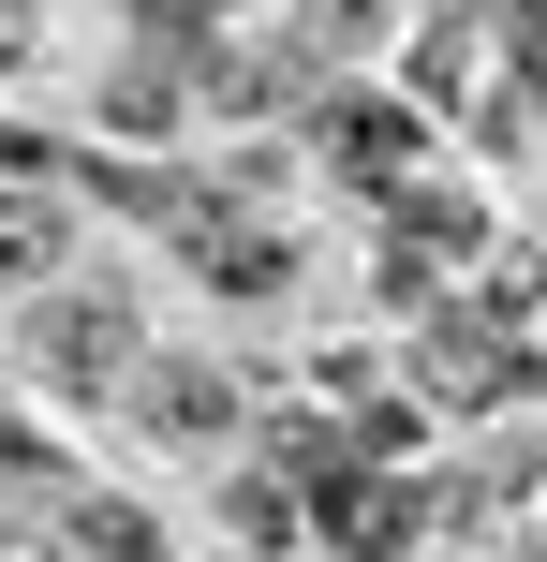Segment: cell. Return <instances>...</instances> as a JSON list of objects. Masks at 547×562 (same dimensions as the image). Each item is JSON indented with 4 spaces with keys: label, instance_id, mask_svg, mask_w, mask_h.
<instances>
[{
    "label": "cell",
    "instance_id": "6da1fadb",
    "mask_svg": "<svg viewBox=\"0 0 547 562\" xmlns=\"http://www.w3.org/2000/svg\"><path fill=\"white\" fill-rule=\"evenodd\" d=\"M45 370H59V385H104V370H134V311L59 296V311H45Z\"/></svg>",
    "mask_w": 547,
    "mask_h": 562
},
{
    "label": "cell",
    "instance_id": "3957f363",
    "mask_svg": "<svg viewBox=\"0 0 547 562\" xmlns=\"http://www.w3.org/2000/svg\"><path fill=\"white\" fill-rule=\"evenodd\" d=\"M75 533H89V562H163V518L148 504H89Z\"/></svg>",
    "mask_w": 547,
    "mask_h": 562
},
{
    "label": "cell",
    "instance_id": "7a4b0ae2",
    "mask_svg": "<svg viewBox=\"0 0 547 562\" xmlns=\"http://www.w3.org/2000/svg\"><path fill=\"white\" fill-rule=\"evenodd\" d=\"M45 267H59V207L15 193V207H0V281H45Z\"/></svg>",
    "mask_w": 547,
    "mask_h": 562
}]
</instances>
